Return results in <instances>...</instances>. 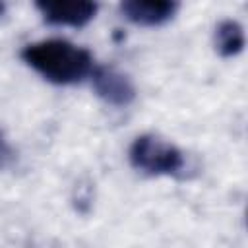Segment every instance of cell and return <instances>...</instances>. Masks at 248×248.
<instances>
[{
    "instance_id": "cell-6",
    "label": "cell",
    "mask_w": 248,
    "mask_h": 248,
    "mask_svg": "<svg viewBox=\"0 0 248 248\" xmlns=\"http://www.w3.org/2000/svg\"><path fill=\"white\" fill-rule=\"evenodd\" d=\"M215 50L223 58H232L244 48V29L234 19H225L215 27L213 35Z\"/></svg>"
},
{
    "instance_id": "cell-3",
    "label": "cell",
    "mask_w": 248,
    "mask_h": 248,
    "mask_svg": "<svg viewBox=\"0 0 248 248\" xmlns=\"http://www.w3.org/2000/svg\"><path fill=\"white\" fill-rule=\"evenodd\" d=\"M43 19L50 25L83 27L97 14V0H35Z\"/></svg>"
},
{
    "instance_id": "cell-5",
    "label": "cell",
    "mask_w": 248,
    "mask_h": 248,
    "mask_svg": "<svg viewBox=\"0 0 248 248\" xmlns=\"http://www.w3.org/2000/svg\"><path fill=\"white\" fill-rule=\"evenodd\" d=\"M180 0H120L122 16L140 27H159L174 17Z\"/></svg>"
},
{
    "instance_id": "cell-8",
    "label": "cell",
    "mask_w": 248,
    "mask_h": 248,
    "mask_svg": "<svg viewBox=\"0 0 248 248\" xmlns=\"http://www.w3.org/2000/svg\"><path fill=\"white\" fill-rule=\"evenodd\" d=\"M4 12H6V0H0V17L4 16Z\"/></svg>"
},
{
    "instance_id": "cell-7",
    "label": "cell",
    "mask_w": 248,
    "mask_h": 248,
    "mask_svg": "<svg viewBox=\"0 0 248 248\" xmlns=\"http://www.w3.org/2000/svg\"><path fill=\"white\" fill-rule=\"evenodd\" d=\"M14 161H16V151L12 149V145L8 143V140L4 138V134L0 132V170L10 169Z\"/></svg>"
},
{
    "instance_id": "cell-4",
    "label": "cell",
    "mask_w": 248,
    "mask_h": 248,
    "mask_svg": "<svg viewBox=\"0 0 248 248\" xmlns=\"http://www.w3.org/2000/svg\"><path fill=\"white\" fill-rule=\"evenodd\" d=\"M91 83L97 93L107 105L112 107H128L136 99V87L132 79L114 66H93L91 70Z\"/></svg>"
},
{
    "instance_id": "cell-1",
    "label": "cell",
    "mask_w": 248,
    "mask_h": 248,
    "mask_svg": "<svg viewBox=\"0 0 248 248\" xmlns=\"http://www.w3.org/2000/svg\"><path fill=\"white\" fill-rule=\"evenodd\" d=\"M21 60L56 85L79 83L93 70L91 52L64 39H45L27 45L21 50Z\"/></svg>"
},
{
    "instance_id": "cell-2",
    "label": "cell",
    "mask_w": 248,
    "mask_h": 248,
    "mask_svg": "<svg viewBox=\"0 0 248 248\" xmlns=\"http://www.w3.org/2000/svg\"><path fill=\"white\" fill-rule=\"evenodd\" d=\"M128 157L132 167L147 176H174L184 169V153L155 134L138 136Z\"/></svg>"
}]
</instances>
